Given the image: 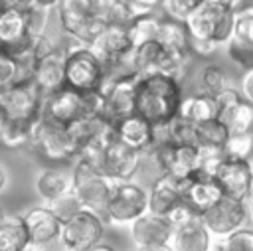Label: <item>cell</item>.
Returning a JSON list of instances; mask_svg holds the SVG:
<instances>
[{
  "label": "cell",
  "mask_w": 253,
  "mask_h": 251,
  "mask_svg": "<svg viewBox=\"0 0 253 251\" xmlns=\"http://www.w3.org/2000/svg\"><path fill=\"white\" fill-rule=\"evenodd\" d=\"M184 97V81L166 73L142 75L136 85L134 113L154 126H166L174 117H178Z\"/></svg>",
  "instance_id": "1"
},
{
  "label": "cell",
  "mask_w": 253,
  "mask_h": 251,
  "mask_svg": "<svg viewBox=\"0 0 253 251\" xmlns=\"http://www.w3.org/2000/svg\"><path fill=\"white\" fill-rule=\"evenodd\" d=\"M71 184L81 206L85 209H91L103 215L105 206L117 182L111 176H107L103 166L77 156L71 166Z\"/></svg>",
  "instance_id": "2"
},
{
  "label": "cell",
  "mask_w": 253,
  "mask_h": 251,
  "mask_svg": "<svg viewBox=\"0 0 253 251\" xmlns=\"http://www.w3.org/2000/svg\"><path fill=\"white\" fill-rule=\"evenodd\" d=\"M28 148L49 166L69 164L77 158V148L67 128L63 125L49 121L45 115H42L32 126Z\"/></svg>",
  "instance_id": "3"
},
{
  "label": "cell",
  "mask_w": 253,
  "mask_h": 251,
  "mask_svg": "<svg viewBox=\"0 0 253 251\" xmlns=\"http://www.w3.org/2000/svg\"><path fill=\"white\" fill-rule=\"evenodd\" d=\"M184 26L190 38L211 40L225 47V43L235 36V8L202 2L186 16Z\"/></svg>",
  "instance_id": "4"
},
{
  "label": "cell",
  "mask_w": 253,
  "mask_h": 251,
  "mask_svg": "<svg viewBox=\"0 0 253 251\" xmlns=\"http://www.w3.org/2000/svg\"><path fill=\"white\" fill-rule=\"evenodd\" d=\"M43 103H45V95L32 79L18 81L0 93L2 121L34 126L36 121L43 115Z\"/></svg>",
  "instance_id": "5"
},
{
  "label": "cell",
  "mask_w": 253,
  "mask_h": 251,
  "mask_svg": "<svg viewBox=\"0 0 253 251\" xmlns=\"http://www.w3.org/2000/svg\"><path fill=\"white\" fill-rule=\"evenodd\" d=\"M148 211V188L136 180L117 182L105 206L103 217L115 225H130Z\"/></svg>",
  "instance_id": "6"
},
{
  "label": "cell",
  "mask_w": 253,
  "mask_h": 251,
  "mask_svg": "<svg viewBox=\"0 0 253 251\" xmlns=\"http://www.w3.org/2000/svg\"><path fill=\"white\" fill-rule=\"evenodd\" d=\"M55 16L63 34H69L87 45H91L107 28V22L93 12L89 0H59Z\"/></svg>",
  "instance_id": "7"
},
{
  "label": "cell",
  "mask_w": 253,
  "mask_h": 251,
  "mask_svg": "<svg viewBox=\"0 0 253 251\" xmlns=\"http://www.w3.org/2000/svg\"><path fill=\"white\" fill-rule=\"evenodd\" d=\"M160 174H166L174 180H184L200 170L202 158L198 146L192 144H178L164 140L156 144L150 152H146Z\"/></svg>",
  "instance_id": "8"
},
{
  "label": "cell",
  "mask_w": 253,
  "mask_h": 251,
  "mask_svg": "<svg viewBox=\"0 0 253 251\" xmlns=\"http://www.w3.org/2000/svg\"><path fill=\"white\" fill-rule=\"evenodd\" d=\"M105 217L91 209H81L61 225L59 241L65 251H89L103 239Z\"/></svg>",
  "instance_id": "9"
},
{
  "label": "cell",
  "mask_w": 253,
  "mask_h": 251,
  "mask_svg": "<svg viewBox=\"0 0 253 251\" xmlns=\"http://www.w3.org/2000/svg\"><path fill=\"white\" fill-rule=\"evenodd\" d=\"M107 75L105 63L89 45H83L65 55V85L77 91H95L103 85Z\"/></svg>",
  "instance_id": "10"
},
{
  "label": "cell",
  "mask_w": 253,
  "mask_h": 251,
  "mask_svg": "<svg viewBox=\"0 0 253 251\" xmlns=\"http://www.w3.org/2000/svg\"><path fill=\"white\" fill-rule=\"evenodd\" d=\"M249 217L251 211L247 200H237L229 196H223L217 204H213L210 209L202 213V221L213 235V239H223L233 231L245 227Z\"/></svg>",
  "instance_id": "11"
},
{
  "label": "cell",
  "mask_w": 253,
  "mask_h": 251,
  "mask_svg": "<svg viewBox=\"0 0 253 251\" xmlns=\"http://www.w3.org/2000/svg\"><path fill=\"white\" fill-rule=\"evenodd\" d=\"M211 176L219 184L223 196L247 200L253 196V162L251 158H229L223 156L213 168Z\"/></svg>",
  "instance_id": "12"
},
{
  "label": "cell",
  "mask_w": 253,
  "mask_h": 251,
  "mask_svg": "<svg viewBox=\"0 0 253 251\" xmlns=\"http://www.w3.org/2000/svg\"><path fill=\"white\" fill-rule=\"evenodd\" d=\"M140 77H126V79H107L99 87V91L105 95V107H103V119H107L111 125L119 123L121 119L134 115L136 109V85Z\"/></svg>",
  "instance_id": "13"
},
{
  "label": "cell",
  "mask_w": 253,
  "mask_h": 251,
  "mask_svg": "<svg viewBox=\"0 0 253 251\" xmlns=\"http://www.w3.org/2000/svg\"><path fill=\"white\" fill-rule=\"evenodd\" d=\"M146 154L138 152L117 138V134L103 146V170L115 182H128L140 170Z\"/></svg>",
  "instance_id": "14"
},
{
  "label": "cell",
  "mask_w": 253,
  "mask_h": 251,
  "mask_svg": "<svg viewBox=\"0 0 253 251\" xmlns=\"http://www.w3.org/2000/svg\"><path fill=\"white\" fill-rule=\"evenodd\" d=\"M178 188H180L182 200L200 213H204L223 198V192L215 182V178L202 170L194 172L184 180H178Z\"/></svg>",
  "instance_id": "15"
},
{
  "label": "cell",
  "mask_w": 253,
  "mask_h": 251,
  "mask_svg": "<svg viewBox=\"0 0 253 251\" xmlns=\"http://www.w3.org/2000/svg\"><path fill=\"white\" fill-rule=\"evenodd\" d=\"M22 217H24L32 247H42V245H47L59 239L63 221L45 204L30 208L26 213H22Z\"/></svg>",
  "instance_id": "16"
},
{
  "label": "cell",
  "mask_w": 253,
  "mask_h": 251,
  "mask_svg": "<svg viewBox=\"0 0 253 251\" xmlns=\"http://www.w3.org/2000/svg\"><path fill=\"white\" fill-rule=\"evenodd\" d=\"M172 231L174 229H172L170 221L166 219V215H158L152 211H146L134 223H130V237H132L134 249L170 245Z\"/></svg>",
  "instance_id": "17"
},
{
  "label": "cell",
  "mask_w": 253,
  "mask_h": 251,
  "mask_svg": "<svg viewBox=\"0 0 253 251\" xmlns=\"http://www.w3.org/2000/svg\"><path fill=\"white\" fill-rule=\"evenodd\" d=\"M89 47L105 65L117 63L134 51L126 26H117V24H107V28L97 36V40Z\"/></svg>",
  "instance_id": "18"
},
{
  "label": "cell",
  "mask_w": 253,
  "mask_h": 251,
  "mask_svg": "<svg viewBox=\"0 0 253 251\" xmlns=\"http://www.w3.org/2000/svg\"><path fill=\"white\" fill-rule=\"evenodd\" d=\"M43 115L49 121L67 126L75 119L83 117V93L77 89H71L67 85L61 87L59 91L45 97Z\"/></svg>",
  "instance_id": "19"
},
{
  "label": "cell",
  "mask_w": 253,
  "mask_h": 251,
  "mask_svg": "<svg viewBox=\"0 0 253 251\" xmlns=\"http://www.w3.org/2000/svg\"><path fill=\"white\" fill-rule=\"evenodd\" d=\"M113 126H115L117 138L121 142H125L126 146L138 150V152L146 154L156 144V126L152 123H148L146 119H142L140 115H136V113L121 119Z\"/></svg>",
  "instance_id": "20"
},
{
  "label": "cell",
  "mask_w": 253,
  "mask_h": 251,
  "mask_svg": "<svg viewBox=\"0 0 253 251\" xmlns=\"http://www.w3.org/2000/svg\"><path fill=\"white\" fill-rule=\"evenodd\" d=\"M32 81L40 87L45 97L65 87V53L57 45L45 57L36 61Z\"/></svg>",
  "instance_id": "21"
},
{
  "label": "cell",
  "mask_w": 253,
  "mask_h": 251,
  "mask_svg": "<svg viewBox=\"0 0 253 251\" xmlns=\"http://www.w3.org/2000/svg\"><path fill=\"white\" fill-rule=\"evenodd\" d=\"M30 42L32 36L26 28V16L10 8H0V49L14 55L26 49Z\"/></svg>",
  "instance_id": "22"
},
{
  "label": "cell",
  "mask_w": 253,
  "mask_h": 251,
  "mask_svg": "<svg viewBox=\"0 0 253 251\" xmlns=\"http://www.w3.org/2000/svg\"><path fill=\"white\" fill-rule=\"evenodd\" d=\"M156 42L162 45L166 55L180 59V61H192V51H190V34L184 26V22L174 20V18H162L160 22V32Z\"/></svg>",
  "instance_id": "23"
},
{
  "label": "cell",
  "mask_w": 253,
  "mask_h": 251,
  "mask_svg": "<svg viewBox=\"0 0 253 251\" xmlns=\"http://www.w3.org/2000/svg\"><path fill=\"white\" fill-rule=\"evenodd\" d=\"M34 188H36V194L40 196L42 204L47 206L73 190L71 174L59 170L57 166H47L38 172V176L34 180Z\"/></svg>",
  "instance_id": "24"
},
{
  "label": "cell",
  "mask_w": 253,
  "mask_h": 251,
  "mask_svg": "<svg viewBox=\"0 0 253 251\" xmlns=\"http://www.w3.org/2000/svg\"><path fill=\"white\" fill-rule=\"evenodd\" d=\"M180 202H182V194L178 188V180L166 174H160L158 178H154V182L148 188V211L166 215Z\"/></svg>",
  "instance_id": "25"
},
{
  "label": "cell",
  "mask_w": 253,
  "mask_h": 251,
  "mask_svg": "<svg viewBox=\"0 0 253 251\" xmlns=\"http://www.w3.org/2000/svg\"><path fill=\"white\" fill-rule=\"evenodd\" d=\"M213 235L208 231L202 219L188 223L184 227H178L172 231L170 247L174 251H211L213 247Z\"/></svg>",
  "instance_id": "26"
},
{
  "label": "cell",
  "mask_w": 253,
  "mask_h": 251,
  "mask_svg": "<svg viewBox=\"0 0 253 251\" xmlns=\"http://www.w3.org/2000/svg\"><path fill=\"white\" fill-rule=\"evenodd\" d=\"M178 115L192 123H206L211 119H219V107H217L215 97L196 91L184 97Z\"/></svg>",
  "instance_id": "27"
},
{
  "label": "cell",
  "mask_w": 253,
  "mask_h": 251,
  "mask_svg": "<svg viewBox=\"0 0 253 251\" xmlns=\"http://www.w3.org/2000/svg\"><path fill=\"white\" fill-rule=\"evenodd\" d=\"M28 247L30 237L24 217L18 213H6L0 225V251H26Z\"/></svg>",
  "instance_id": "28"
},
{
  "label": "cell",
  "mask_w": 253,
  "mask_h": 251,
  "mask_svg": "<svg viewBox=\"0 0 253 251\" xmlns=\"http://www.w3.org/2000/svg\"><path fill=\"white\" fill-rule=\"evenodd\" d=\"M166 63V51L162 45L154 42H146L138 47H134V67L138 75H152V73H162Z\"/></svg>",
  "instance_id": "29"
},
{
  "label": "cell",
  "mask_w": 253,
  "mask_h": 251,
  "mask_svg": "<svg viewBox=\"0 0 253 251\" xmlns=\"http://www.w3.org/2000/svg\"><path fill=\"white\" fill-rule=\"evenodd\" d=\"M219 119L229 128V134H243L253 130V105H249L245 99L239 103L223 109L219 113Z\"/></svg>",
  "instance_id": "30"
},
{
  "label": "cell",
  "mask_w": 253,
  "mask_h": 251,
  "mask_svg": "<svg viewBox=\"0 0 253 251\" xmlns=\"http://www.w3.org/2000/svg\"><path fill=\"white\" fill-rule=\"evenodd\" d=\"M160 22H162V18L156 16V12L142 14L138 18H134L126 26V32H128L132 47H138V45H142L146 42H154L158 38V32H160Z\"/></svg>",
  "instance_id": "31"
},
{
  "label": "cell",
  "mask_w": 253,
  "mask_h": 251,
  "mask_svg": "<svg viewBox=\"0 0 253 251\" xmlns=\"http://www.w3.org/2000/svg\"><path fill=\"white\" fill-rule=\"evenodd\" d=\"M229 138V128L221 119H211L206 123H198V148H225Z\"/></svg>",
  "instance_id": "32"
},
{
  "label": "cell",
  "mask_w": 253,
  "mask_h": 251,
  "mask_svg": "<svg viewBox=\"0 0 253 251\" xmlns=\"http://www.w3.org/2000/svg\"><path fill=\"white\" fill-rule=\"evenodd\" d=\"M227 87H229V75L221 65L208 63L200 69V89H198L200 93L215 97Z\"/></svg>",
  "instance_id": "33"
},
{
  "label": "cell",
  "mask_w": 253,
  "mask_h": 251,
  "mask_svg": "<svg viewBox=\"0 0 253 251\" xmlns=\"http://www.w3.org/2000/svg\"><path fill=\"white\" fill-rule=\"evenodd\" d=\"M166 138L170 142L196 146L198 144V123H192L178 115L166 125Z\"/></svg>",
  "instance_id": "34"
},
{
  "label": "cell",
  "mask_w": 253,
  "mask_h": 251,
  "mask_svg": "<svg viewBox=\"0 0 253 251\" xmlns=\"http://www.w3.org/2000/svg\"><path fill=\"white\" fill-rule=\"evenodd\" d=\"M32 136V126L12 123V121H2L0 123V144L4 148H22L30 144Z\"/></svg>",
  "instance_id": "35"
},
{
  "label": "cell",
  "mask_w": 253,
  "mask_h": 251,
  "mask_svg": "<svg viewBox=\"0 0 253 251\" xmlns=\"http://www.w3.org/2000/svg\"><path fill=\"white\" fill-rule=\"evenodd\" d=\"M225 53L227 57L237 65L241 67L243 71L251 69L253 67V43L245 42V40H239V38H231L227 43H225Z\"/></svg>",
  "instance_id": "36"
},
{
  "label": "cell",
  "mask_w": 253,
  "mask_h": 251,
  "mask_svg": "<svg viewBox=\"0 0 253 251\" xmlns=\"http://www.w3.org/2000/svg\"><path fill=\"white\" fill-rule=\"evenodd\" d=\"M223 152L229 158H251V154H253V132L229 134Z\"/></svg>",
  "instance_id": "37"
},
{
  "label": "cell",
  "mask_w": 253,
  "mask_h": 251,
  "mask_svg": "<svg viewBox=\"0 0 253 251\" xmlns=\"http://www.w3.org/2000/svg\"><path fill=\"white\" fill-rule=\"evenodd\" d=\"M235 38L253 43V2L235 10Z\"/></svg>",
  "instance_id": "38"
},
{
  "label": "cell",
  "mask_w": 253,
  "mask_h": 251,
  "mask_svg": "<svg viewBox=\"0 0 253 251\" xmlns=\"http://www.w3.org/2000/svg\"><path fill=\"white\" fill-rule=\"evenodd\" d=\"M18 81H20V69H18L16 57L0 49V93Z\"/></svg>",
  "instance_id": "39"
},
{
  "label": "cell",
  "mask_w": 253,
  "mask_h": 251,
  "mask_svg": "<svg viewBox=\"0 0 253 251\" xmlns=\"http://www.w3.org/2000/svg\"><path fill=\"white\" fill-rule=\"evenodd\" d=\"M47 208L61 219V221H65L67 217H71V215H75L77 211H81L83 209V206H81V202H79V198L75 196V192L71 190V192H67L65 196H61V198H57L55 202H51V204H47Z\"/></svg>",
  "instance_id": "40"
},
{
  "label": "cell",
  "mask_w": 253,
  "mask_h": 251,
  "mask_svg": "<svg viewBox=\"0 0 253 251\" xmlns=\"http://www.w3.org/2000/svg\"><path fill=\"white\" fill-rule=\"evenodd\" d=\"M166 219L170 221L172 229H178V227H184V225H188V223H194V221L202 219V213L196 211L190 204H186V202L182 200L178 206H174V208L166 213Z\"/></svg>",
  "instance_id": "41"
},
{
  "label": "cell",
  "mask_w": 253,
  "mask_h": 251,
  "mask_svg": "<svg viewBox=\"0 0 253 251\" xmlns=\"http://www.w3.org/2000/svg\"><path fill=\"white\" fill-rule=\"evenodd\" d=\"M204 0H162V12L166 18H174V20H180L184 22L186 16L196 10Z\"/></svg>",
  "instance_id": "42"
},
{
  "label": "cell",
  "mask_w": 253,
  "mask_h": 251,
  "mask_svg": "<svg viewBox=\"0 0 253 251\" xmlns=\"http://www.w3.org/2000/svg\"><path fill=\"white\" fill-rule=\"evenodd\" d=\"M49 14H51V10L42 8V6H36L28 14H24L26 16V28H28V34L32 38L45 34L47 24H49Z\"/></svg>",
  "instance_id": "43"
},
{
  "label": "cell",
  "mask_w": 253,
  "mask_h": 251,
  "mask_svg": "<svg viewBox=\"0 0 253 251\" xmlns=\"http://www.w3.org/2000/svg\"><path fill=\"white\" fill-rule=\"evenodd\" d=\"M225 251H253V229L241 227L221 239Z\"/></svg>",
  "instance_id": "44"
},
{
  "label": "cell",
  "mask_w": 253,
  "mask_h": 251,
  "mask_svg": "<svg viewBox=\"0 0 253 251\" xmlns=\"http://www.w3.org/2000/svg\"><path fill=\"white\" fill-rule=\"evenodd\" d=\"M221 45L211 42V40H194L190 38V51L192 55H198V57H211L213 53H217Z\"/></svg>",
  "instance_id": "45"
},
{
  "label": "cell",
  "mask_w": 253,
  "mask_h": 251,
  "mask_svg": "<svg viewBox=\"0 0 253 251\" xmlns=\"http://www.w3.org/2000/svg\"><path fill=\"white\" fill-rule=\"evenodd\" d=\"M243 97H241V93H239V89L237 87H227V89H223L219 95H215V101H217V107H219V113L223 111V109H227V107H231V105H235V103H239Z\"/></svg>",
  "instance_id": "46"
},
{
  "label": "cell",
  "mask_w": 253,
  "mask_h": 251,
  "mask_svg": "<svg viewBox=\"0 0 253 251\" xmlns=\"http://www.w3.org/2000/svg\"><path fill=\"white\" fill-rule=\"evenodd\" d=\"M237 89H239L241 97H243L249 105H253V67L241 73V77H239V87H237Z\"/></svg>",
  "instance_id": "47"
},
{
  "label": "cell",
  "mask_w": 253,
  "mask_h": 251,
  "mask_svg": "<svg viewBox=\"0 0 253 251\" xmlns=\"http://www.w3.org/2000/svg\"><path fill=\"white\" fill-rule=\"evenodd\" d=\"M126 2L132 6V10H134L138 16H142V14H152V12H156V10L162 8V0H126Z\"/></svg>",
  "instance_id": "48"
},
{
  "label": "cell",
  "mask_w": 253,
  "mask_h": 251,
  "mask_svg": "<svg viewBox=\"0 0 253 251\" xmlns=\"http://www.w3.org/2000/svg\"><path fill=\"white\" fill-rule=\"evenodd\" d=\"M36 6H38L36 0H0V8H10L20 14H28Z\"/></svg>",
  "instance_id": "49"
},
{
  "label": "cell",
  "mask_w": 253,
  "mask_h": 251,
  "mask_svg": "<svg viewBox=\"0 0 253 251\" xmlns=\"http://www.w3.org/2000/svg\"><path fill=\"white\" fill-rule=\"evenodd\" d=\"M204 2H210V4H221V6H231V8H239L243 6V0H204Z\"/></svg>",
  "instance_id": "50"
},
{
  "label": "cell",
  "mask_w": 253,
  "mask_h": 251,
  "mask_svg": "<svg viewBox=\"0 0 253 251\" xmlns=\"http://www.w3.org/2000/svg\"><path fill=\"white\" fill-rule=\"evenodd\" d=\"M36 4L42 6V8H47V10H55L59 0H36Z\"/></svg>",
  "instance_id": "51"
},
{
  "label": "cell",
  "mask_w": 253,
  "mask_h": 251,
  "mask_svg": "<svg viewBox=\"0 0 253 251\" xmlns=\"http://www.w3.org/2000/svg\"><path fill=\"white\" fill-rule=\"evenodd\" d=\"M89 251H117V249H115L113 245H109V243H103V241H101V243H97L95 247H91Z\"/></svg>",
  "instance_id": "52"
},
{
  "label": "cell",
  "mask_w": 253,
  "mask_h": 251,
  "mask_svg": "<svg viewBox=\"0 0 253 251\" xmlns=\"http://www.w3.org/2000/svg\"><path fill=\"white\" fill-rule=\"evenodd\" d=\"M6 184H8V172L4 166H0V192L6 188Z\"/></svg>",
  "instance_id": "53"
},
{
  "label": "cell",
  "mask_w": 253,
  "mask_h": 251,
  "mask_svg": "<svg viewBox=\"0 0 253 251\" xmlns=\"http://www.w3.org/2000/svg\"><path fill=\"white\" fill-rule=\"evenodd\" d=\"M140 251H174L170 245H156V247H148V249H140Z\"/></svg>",
  "instance_id": "54"
},
{
  "label": "cell",
  "mask_w": 253,
  "mask_h": 251,
  "mask_svg": "<svg viewBox=\"0 0 253 251\" xmlns=\"http://www.w3.org/2000/svg\"><path fill=\"white\" fill-rule=\"evenodd\" d=\"M211 251H225V247H223L221 239H215V241H213V247H211Z\"/></svg>",
  "instance_id": "55"
},
{
  "label": "cell",
  "mask_w": 253,
  "mask_h": 251,
  "mask_svg": "<svg viewBox=\"0 0 253 251\" xmlns=\"http://www.w3.org/2000/svg\"><path fill=\"white\" fill-rule=\"evenodd\" d=\"M4 217H6V213L0 209V225H2V221H4Z\"/></svg>",
  "instance_id": "56"
},
{
  "label": "cell",
  "mask_w": 253,
  "mask_h": 251,
  "mask_svg": "<svg viewBox=\"0 0 253 251\" xmlns=\"http://www.w3.org/2000/svg\"><path fill=\"white\" fill-rule=\"evenodd\" d=\"M26 251H38V247H32V245H30V247H28Z\"/></svg>",
  "instance_id": "57"
},
{
  "label": "cell",
  "mask_w": 253,
  "mask_h": 251,
  "mask_svg": "<svg viewBox=\"0 0 253 251\" xmlns=\"http://www.w3.org/2000/svg\"><path fill=\"white\" fill-rule=\"evenodd\" d=\"M134 251H140V249H134Z\"/></svg>",
  "instance_id": "58"
}]
</instances>
